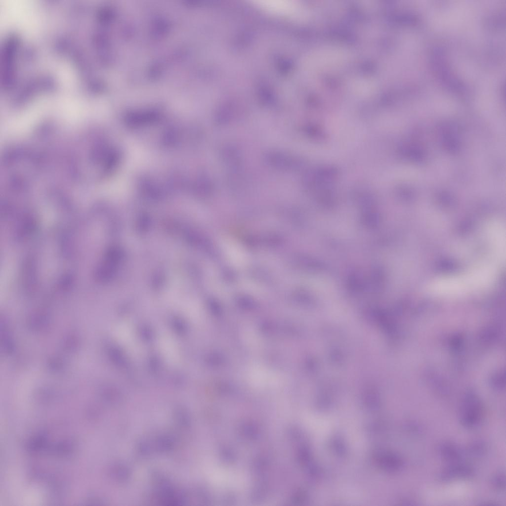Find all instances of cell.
Here are the masks:
<instances>
[{"instance_id":"5b68a950","label":"cell","mask_w":506,"mask_h":506,"mask_svg":"<svg viewBox=\"0 0 506 506\" xmlns=\"http://www.w3.org/2000/svg\"><path fill=\"white\" fill-rule=\"evenodd\" d=\"M485 446L481 442H475L471 444L467 448V452L474 456H479L483 455L485 451Z\"/></svg>"},{"instance_id":"8992f818","label":"cell","mask_w":506,"mask_h":506,"mask_svg":"<svg viewBox=\"0 0 506 506\" xmlns=\"http://www.w3.org/2000/svg\"><path fill=\"white\" fill-rule=\"evenodd\" d=\"M493 486L497 490H503L505 487V477L504 474L499 473L495 475L492 480Z\"/></svg>"},{"instance_id":"3957f363","label":"cell","mask_w":506,"mask_h":506,"mask_svg":"<svg viewBox=\"0 0 506 506\" xmlns=\"http://www.w3.org/2000/svg\"><path fill=\"white\" fill-rule=\"evenodd\" d=\"M473 473V468L470 465L457 462L444 468L440 473L439 478L442 481H449L455 478L470 477Z\"/></svg>"},{"instance_id":"7a4b0ae2","label":"cell","mask_w":506,"mask_h":506,"mask_svg":"<svg viewBox=\"0 0 506 506\" xmlns=\"http://www.w3.org/2000/svg\"><path fill=\"white\" fill-rule=\"evenodd\" d=\"M483 411L480 404L476 401L465 403L460 413V421L465 427L473 428L481 422Z\"/></svg>"},{"instance_id":"6da1fadb","label":"cell","mask_w":506,"mask_h":506,"mask_svg":"<svg viewBox=\"0 0 506 506\" xmlns=\"http://www.w3.org/2000/svg\"><path fill=\"white\" fill-rule=\"evenodd\" d=\"M492 277L489 268H482L462 275L444 278L434 282L431 289L436 292L454 293L484 287Z\"/></svg>"},{"instance_id":"277c9868","label":"cell","mask_w":506,"mask_h":506,"mask_svg":"<svg viewBox=\"0 0 506 506\" xmlns=\"http://www.w3.org/2000/svg\"><path fill=\"white\" fill-rule=\"evenodd\" d=\"M439 452L446 461L457 463L462 458L461 450L455 445L448 442L443 443L439 447Z\"/></svg>"}]
</instances>
